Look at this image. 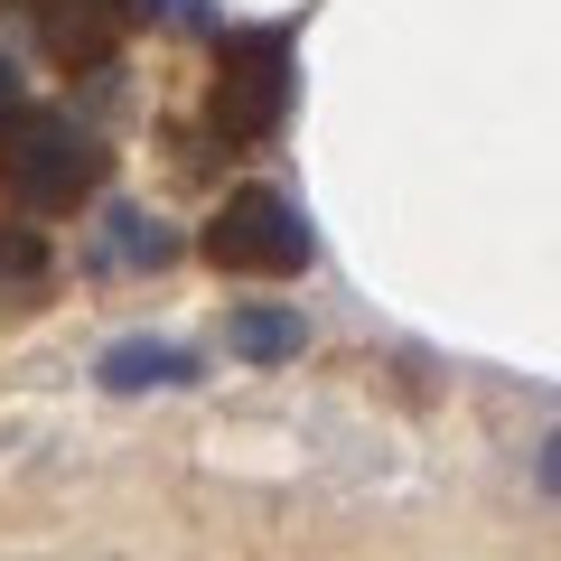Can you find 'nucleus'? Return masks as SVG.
I'll list each match as a JSON object with an SVG mask.
<instances>
[{"label":"nucleus","mask_w":561,"mask_h":561,"mask_svg":"<svg viewBox=\"0 0 561 561\" xmlns=\"http://www.w3.org/2000/svg\"><path fill=\"white\" fill-rule=\"evenodd\" d=\"M20 103H28V76H20V57H0V122L20 113Z\"/></svg>","instance_id":"8"},{"label":"nucleus","mask_w":561,"mask_h":561,"mask_svg":"<svg viewBox=\"0 0 561 561\" xmlns=\"http://www.w3.org/2000/svg\"><path fill=\"white\" fill-rule=\"evenodd\" d=\"M290 113V38L280 28H225L216 38V131L272 140Z\"/></svg>","instance_id":"3"},{"label":"nucleus","mask_w":561,"mask_h":561,"mask_svg":"<svg viewBox=\"0 0 561 561\" xmlns=\"http://www.w3.org/2000/svg\"><path fill=\"white\" fill-rule=\"evenodd\" d=\"M113 262H169V234H150L140 216H113Z\"/></svg>","instance_id":"7"},{"label":"nucleus","mask_w":561,"mask_h":561,"mask_svg":"<svg viewBox=\"0 0 561 561\" xmlns=\"http://www.w3.org/2000/svg\"><path fill=\"white\" fill-rule=\"evenodd\" d=\"M0 280H20V290L47 280V243L28 234V225H0Z\"/></svg>","instance_id":"6"},{"label":"nucleus","mask_w":561,"mask_h":561,"mask_svg":"<svg viewBox=\"0 0 561 561\" xmlns=\"http://www.w3.org/2000/svg\"><path fill=\"white\" fill-rule=\"evenodd\" d=\"M103 383H113V393H150V383H197V356H187V346L122 337V346H103Z\"/></svg>","instance_id":"4"},{"label":"nucleus","mask_w":561,"mask_h":561,"mask_svg":"<svg viewBox=\"0 0 561 561\" xmlns=\"http://www.w3.org/2000/svg\"><path fill=\"white\" fill-rule=\"evenodd\" d=\"M234 356H253V365H272V356H300V309H243L234 328Z\"/></svg>","instance_id":"5"},{"label":"nucleus","mask_w":561,"mask_h":561,"mask_svg":"<svg viewBox=\"0 0 561 561\" xmlns=\"http://www.w3.org/2000/svg\"><path fill=\"white\" fill-rule=\"evenodd\" d=\"M10 10H20V20H28V10H38V0H10Z\"/></svg>","instance_id":"9"},{"label":"nucleus","mask_w":561,"mask_h":561,"mask_svg":"<svg viewBox=\"0 0 561 561\" xmlns=\"http://www.w3.org/2000/svg\"><path fill=\"white\" fill-rule=\"evenodd\" d=\"M103 140L84 131V122L66 113H38V103H20V113L0 122V187L28 206V216H76L84 197L103 187Z\"/></svg>","instance_id":"1"},{"label":"nucleus","mask_w":561,"mask_h":561,"mask_svg":"<svg viewBox=\"0 0 561 561\" xmlns=\"http://www.w3.org/2000/svg\"><path fill=\"white\" fill-rule=\"evenodd\" d=\"M197 253L216 262V272H243V280H300L309 272V225L290 197H272V187H243V197L216 206V225L197 234Z\"/></svg>","instance_id":"2"}]
</instances>
